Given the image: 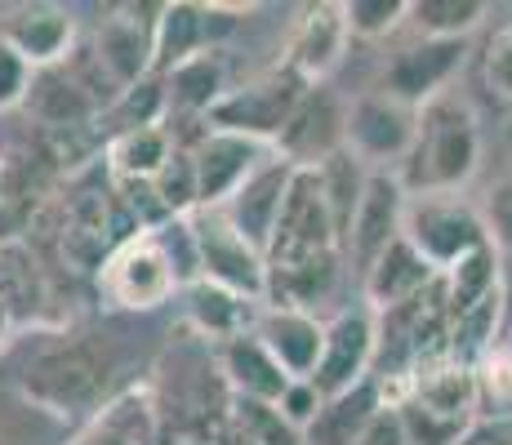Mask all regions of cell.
Segmentation results:
<instances>
[{
    "label": "cell",
    "instance_id": "obj_30",
    "mask_svg": "<svg viewBox=\"0 0 512 445\" xmlns=\"http://www.w3.org/2000/svg\"><path fill=\"white\" fill-rule=\"evenodd\" d=\"M223 445H303V432H294L272 405L232 401L219 423Z\"/></svg>",
    "mask_w": 512,
    "mask_h": 445
},
{
    "label": "cell",
    "instance_id": "obj_3",
    "mask_svg": "<svg viewBox=\"0 0 512 445\" xmlns=\"http://www.w3.org/2000/svg\"><path fill=\"white\" fill-rule=\"evenodd\" d=\"M179 290L183 276L161 227H139V232L121 236V245L98 267V294L121 312H156Z\"/></svg>",
    "mask_w": 512,
    "mask_h": 445
},
{
    "label": "cell",
    "instance_id": "obj_9",
    "mask_svg": "<svg viewBox=\"0 0 512 445\" xmlns=\"http://www.w3.org/2000/svg\"><path fill=\"white\" fill-rule=\"evenodd\" d=\"M343 121H348V107L326 85H312L303 89L294 112L285 116L272 152L294 170H317V165H326L330 156L343 152Z\"/></svg>",
    "mask_w": 512,
    "mask_h": 445
},
{
    "label": "cell",
    "instance_id": "obj_17",
    "mask_svg": "<svg viewBox=\"0 0 512 445\" xmlns=\"http://www.w3.org/2000/svg\"><path fill=\"white\" fill-rule=\"evenodd\" d=\"M0 41L14 49L32 72L58 67L72 58L76 45V18L63 5H14L0 18Z\"/></svg>",
    "mask_w": 512,
    "mask_h": 445
},
{
    "label": "cell",
    "instance_id": "obj_14",
    "mask_svg": "<svg viewBox=\"0 0 512 445\" xmlns=\"http://www.w3.org/2000/svg\"><path fill=\"white\" fill-rule=\"evenodd\" d=\"M468 54V41H419L415 45H401L392 54L388 72H383V94L401 98L410 107H423L428 98L446 94L450 81L459 76Z\"/></svg>",
    "mask_w": 512,
    "mask_h": 445
},
{
    "label": "cell",
    "instance_id": "obj_33",
    "mask_svg": "<svg viewBox=\"0 0 512 445\" xmlns=\"http://www.w3.org/2000/svg\"><path fill=\"white\" fill-rule=\"evenodd\" d=\"M406 14L410 0H343V23L357 41H383L397 27H406Z\"/></svg>",
    "mask_w": 512,
    "mask_h": 445
},
{
    "label": "cell",
    "instance_id": "obj_40",
    "mask_svg": "<svg viewBox=\"0 0 512 445\" xmlns=\"http://www.w3.org/2000/svg\"><path fill=\"white\" fill-rule=\"evenodd\" d=\"M161 445H223L219 428H205V423H179L174 432H165Z\"/></svg>",
    "mask_w": 512,
    "mask_h": 445
},
{
    "label": "cell",
    "instance_id": "obj_7",
    "mask_svg": "<svg viewBox=\"0 0 512 445\" xmlns=\"http://www.w3.org/2000/svg\"><path fill=\"white\" fill-rule=\"evenodd\" d=\"M410 410L428 414V419L455 423V428H468L477 419V379H472V361L455 356L450 348L419 356L406 370V388H401V401ZM392 405V410H397Z\"/></svg>",
    "mask_w": 512,
    "mask_h": 445
},
{
    "label": "cell",
    "instance_id": "obj_27",
    "mask_svg": "<svg viewBox=\"0 0 512 445\" xmlns=\"http://www.w3.org/2000/svg\"><path fill=\"white\" fill-rule=\"evenodd\" d=\"M165 94V112H183V116H205L214 103L223 98V63L214 49L205 54H192L187 63H179L174 72L156 76Z\"/></svg>",
    "mask_w": 512,
    "mask_h": 445
},
{
    "label": "cell",
    "instance_id": "obj_11",
    "mask_svg": "<svg viewBox=\"0 0 512 445\" xmlns=\"http://www.w3.org/2000/svg\"><path fill=\"white\" fill-rule=\"evenodd\" d=\"M374 343H379V325L370 308H348L326 321V343H321V361L312 370V388L321 397H339V392L357 388L374 370Z\"/></svg>",
    "mask_w": 512,
    "mask_h": 445
},
{
    "label": "cell",
    "instance_id": "obj_1",
    "mask_svg": "<svg viewBox=\"0 0 512 445\" xmlns=\"http://www.w3.org/2000/svg\"><path fill=\"white\" fill-rule=\"evenodd\" d=\"M477 165H481V121L472 112V103L455 89L428 98L419 107L410 156L397 170L406 196L459 192L477 174Z\"/></svg>",
    "mask_w": 512,
    "mask_h": 445
},
{
    "label": "cell",
    "instance_id": "obj_13",
    "mask_svg": "<svg viewBox=\"0 0 512 445\" xmlns=\"http://www.w3.org/2000/svg\"><path fill=\"white\" fill-rule=\"evenodd\" d=\"M401 214H406V187H401L397 170H370L361 205L348 223V236H343V259H352L366 272L401 236Z\"/></svg>",
    "mask_w": 512,
    "mask_h": 445
},
{
    "label": "cell",
    "instance_id": "obj_39",
    "mask_svg": "<svg viewBox=\"0 0 512 445\" xmlns=\"http://www.w3.org/2000/svg\"><path fill=\"white\" fill-rule=\"evenodd\" d=\"M357 445H406V428H401V414L392 405H383L370 419V428L357 437Z\"/></svg>",
    "mask_w": 512,
    "mask_h": 445
},
{
    "label": "cell",
    "instance_id": "obj_25",
    "mask_svg": "<svg viewBox=\"0 0 512 445\" xmlns=\"http://www.w3.org/2000/svg\"><path fill=\"white\" fill-rule=\"evenodd\" d=\"M174 152V134L156 125H125L121 134L107 143V174L116 183H152L161 174V165Z\"/></svg>",
    "mask_w": 512,
    "mask_h": 445
},
{
    "label": "cell",
    "instance_id": "obj_38",
    "mask_svg": "<svg viewBox=\"0 0 512 445\" xmlns=\"http://www.w3.org/2000/svg\"><path fill=\"white\" fill-rule=\"evenodd\" d=\"M455 445H512V419H490V414H477Z\"/></svg>",
    "mask_w": 512,
    "mask_h": 445
},
{
    "label": "cell",
    "instance_id": "obj_41",
    "mask_svg": "<svg viewBox=\"0 0 512 445\" xmlns=\"http://www.w3.org/2000/svg\"><path fill=\"white\" fill-rule=\"evenodd\" d=\"M5 241H18V214H14V201H9L5 174H0V245Z\"/></svg>",
    "mask_w": 512,
    "mask_h": 445
},
{
    "label": "cell",
    "instance_id": "obj_4",
    "mask_svg": "<svg viewBox=\"0 0 512 445\" xmlns=\"http://www.w3.org/2000/svg\"><path fill=\"white\" fill-rule=\"evenodd\" d=\"M187 236H192V254H196V281L219 285V290H228L245 303H263L268 263H263L259 245L245 241L219 210L187 214Z\"/></svg>",
    "mask_w": 512,
    "mask_h": 445
},
{
    "label": "cell",
    "instance_id": "obj_12",
    "mask_svg": "<svg viewBox=\"0 0 512 445\" xmlns=\"http://www.w3.org/2000/svg\"><path fill=\"white\" fill-rule=\"evenodd\" d=\"M23 107L49 134H72V130H85V125L103 112V98H98L94 76H85L81 67L67 58V63H58V67L32 72Z\"/></svg>",
    "mask_w": 512,
    "mask_h": 445
},
{
    "label": "cell",
    "instance_id": "obj_6",
    "mask_svg": "<svg viewBox=\"0 0 512 445\" xmlns=\"http://www.w3.org/2000/svg\"><path fill=\"white\" fill-rule=\"evenodd\" d=\"M415 125H419V107L401 103L392 94H361L348 107L343 121V152H352L366 170H388L401 165L410 156L415 143Z\"/></svg>",
    "mask_w": 512,
    "mask_h": 445
},
{
    "label": "cell",
    "instance_id": "obj_5",
    "mask_svg": "<svg viewBox=\"0 0 512 445\" xmlns=\"http://www.w3.org/2000/svg\"><path fill=\"white\" fill-rule=\"evenodd\" d=\"M401 236L415 245V254L432 272H446L450 263H459L477 245H486V227H481L477 205H468L459 192L406 196Z\"/></svg>",
    "mask_w": 512,
    "mask_h": 445
},
{
    "label": "cell",
    "instance_id": "obj_31",
    "mask_svg": "<svg viewBox=\"0 0 512 445\" xmlns=\"http://www.w3.org/2000/svg\"><path fill=\"white\" fill-rule=\"evenodd\" d=\"M41 299H45L41 267H36V259L18 241H5L0 245V303L9 308L14 325L23 321V316H36Z\"/></svg>",
    "mask_w": 512,
    "mask_h": 445
},
{
    "label": "cell",
    "instance_id": "obj_36",
    "mask_svg": "<svg viewBox=\"0 0 512 445\" xmlns=\"http://www.w3.org/2000/svg\"><path fill=\"white\" fill-rule=\"evenodd\" d=\"M321 401H326V397H321V392H317V388H312V379H294V383H290V388H285V392H281V401H277V405H272V410H277V414H281V419H285V423H290V428H294V432H303V428H308V423H312V419H317Z\"/></svg>",
    "mask_w": 512,
    "mask_h": 445
},
{
    "label": "cell",
    "instance_id": "obj_21",
    "mask_svg": "<svg viewBox=\"0 0 512 445\" xmlns=\"http://www.w3.org/2000/svg\"><path fill=\"white\" fill-rule=\"evenodd\" d=\"M219 370H223L232 401H254V405H277L281 392L294 383V379H285V370L272 361L268 348L250 330L219 343Z\"/></svg>",
    "mask_w": 512,
    "mask_h": 445
},
{
    "label": "cell",
    "instance_id": "obj_26",
    "mask_svg": "<svg viewBox=\"0 0 512 445\" xmlns=\"http://www.w3.org/2000/svg\"><path fill=\"white\" fill-rule=\"evenodd\" d=\"M179 294H183L187 321L196 325L201 339L228 343V339H236V334L254 330V312H259V303L236 299V294L219 290V285H210V281H192V285H183Z\"/></svg>",
    "mask_w": 512,
    "mask_h": 445
},
{
    "label": "cell",
    "instance_id": "obj_43",
    "mask_svg": "<svg viewBox=\"0 0 512 445\" xmlns=\"http://www.w3.org/2000/svg\"><path fill=\"white\" fill-rule=\"evenodd\" d=\"M499 343H508V352H512V330H508V334H499Z\"/></svg>",
    "mask_w": 512,
    "mask_h": 445
},
{
    "label": "cell",
    "instance_id": "obj_23",
    "mask_svg": "<svg viewBox=\"0 0 512 445\" xmlns=\"http://www.w3.org/2000/svg\"><path fill=\"white\" fill-rule=\"evenodd\" d=\"M379 410H383V397L374 379L339 392V397H326L317 419L303 428V445H357V437L370 428V419Z\"/></svg>",
    "mask_w": 512,
    "mask_h": 445
},
{
    "label": "cell",
    "instance_id": "obj_29",
    "mask_svg": "<svg viewBox=\"0 0 512 445\" xmlns=\"http://www.w3.org/2000/svg\"><path fill=\"white\" fill-rule=\"evenodd\" d=\"M486 0H410L406 23L423 41H468L486 23Z\"/></svg>",
    "mask_w": 512,
    "mask_h": 445
},
{
    "label": "cell",
    "instance_id": "obj_16",
    "mask_svg": "<svg viewBox=\"0 0 512 445\" xmlns=\"http://www.w3.org/2000/svg\"><path fill=\"white\" fill-rule=\"evenodd\" d=\"M152 23L156 18H134V9H116L98 23L94 32V72L103 76V85H112L116 94L134 89L152 76Z\"/></svg>",
    "mask_w": 512,
    "mask_h": 445
},
{
    "label": "cell",
    "instance_id": "obj_20",
    "mask_svg": "<svg viewBox=\"0 0 512 445\" xmlns=\"http://www.w3.org/2000/svg\"><path fill=\"white\" fill-rule=\"evenodd\" d=\"M290 174H294V165H285L281 156H272V161H263L259 170H254L241 187H236V192L228 196V205L219 210L223 219H228L250 245H259V250L268 245L272 223H277V214H281Z\"/></svg>",
    "mask_w": 512,
    "mask_h": 445
},
{
    "label": "cell",
    "instance_id": "obj_42",
    "mask_svg": "<svg viewBox=\"0 0 512 445\" xmlns=\"http://www.w3.org/2000/svg\"><path fill=\"white\" fill-rule=\"evenodd\" d=\"M14 334V316H9V308L0 303V348H5V339Z\"/></svg>",
    "mask_w": 512,
    "mask_h": 445
},
{
    "label": "cell",
    "instance_id": "obj_28",
    "mask_svg": "<svg viewBox=\"0 0 512 445\" xmlns=\"http://www.w3.org/2000/svg\"><path fill=\"white\" fill-rule=\"evenodd\" d=\"M72 445H156V419L147 392H125L121 401L103 405Z\"/></svg>",
    "mask_w": 512,
    "mask_h": 445
},
{
    "label": "cell",
    "instance_id": "obj_15",
    "mask_svg": "<svg viewBox=\"0 0 512 445\" xmlns=\"http://www.w3.org/2000/svg\"><path fill=\"white\" fill-rule=\"evenodd\" d=\"M348 23H343V5L334 0H321V5H308L303 18L290 32V49H285V72L299 85H326V76L343 63L348 54Z\"/></svg>",
    "mask_w": 512,
    "mask_h": 445
},
{
    "label": "cell",
    "instance_id": "obj_37",
    "mask_svg": "<svg viewBox=\"0 0 512 445\" xmlns=\"http://www.w3.org/2000/svg\"><path fill=\"white\" fill-rule=\"evenodd\" d=\"M27 85H32V67L14 54L5 41H0V112H14L23 107Z\"/></svg>",
    "mask_w": 512,
    "mask_h": 445
},
{
    "label": "cell",
    "instance_id": "obj_35",
    "mask_svg": "<svg viewBox=\"0 0 512 445\" xmlns=\"http://www.w3.org/2000/svg\"><path fill=\"white\" fill-rule=\"evenodd\" d=\"M481 72H486V85L495 89L499 98L512 103V23H504L495 36L486 41V54H481Z\"/></svg>",
    "mask_w": 512,
    "mask_h": 445
},
{
    "label": "cell",
    "instance_id": "obj_8",
    "mask_svg": "<svg viewBox=\"0 0 512 445\" xmlns=\"http://www.w3.org/2000/svg\"><path fill=\"white\" fill-rule=\"evenodd\" d=\"M303 89L308 85H299L285 67H277V72L259 76V81H250V85L223 89V98L205 112V121H210V130L245 134V138H259V143L272 147Z\"/></svg>",
    "mask_w": 512,
    "mask_h": 445
},
{
    "label": "cell",
    "instance_id": "obj_2",
    "mask_svg": "<svg viewBox=\"0 0 512 445\" xmlns=\"http://www.w3.org/2000/svg\"><path fill=\"white\" fill-rule=\"evenodd\" d=\"M116 370V352L98 334H63L32 352V361L18 374V392L27 405L72 419V414H98L94 405L107 397V383Z\"/></svg>",
    "mask_w": 512,
    "mask_h": 445
},
{
    "label": "cell",
    "instance_id": "obj_24",
    "mask_svg": "<svg viewBox=\"0 0 512 445\" xmlns=\"http://www.w3.org/2000/svg\"><path fill=\"white\" fill-rule=\"evenodd\" d=\"M437 285H441V303H446V321L472 312L477 303L495 299L504 290V272H499V250L495 245H477L472 254H464L459 263H450L446 272H437Z\"/></svg>",
    "mask_w": 512,
    "mask_h": 445
},
{
    "label": "cell",
    "instance_id": "obj_19",
    "mask_svg": "<svg viewBox=\"0 0 512 445\" xmlns=\"http://www.w3.org/2000/svg\"><path fill=\"white\" fill-rule=\"evenodd\" d=\"M432 285H437V272H432V267L419 259L415 245H410L406 236H397V241H392L388 250H383L379 259L366 267V272H361L366 308L374 316L406 308V303H415L419 294H428Z\"/></svg>",
    "mask_w": 512,
    "mask_h": 445
},
{
    "label": "cell",
    "instance_id": "obj_18",
    "mask_svg": "<svg viewBox=\"0 0 512 445\" xmlns=\"http://www.w3.org/2000/svg\"><path fill=\"white\" fill-rule=\"evenodd\" d=\"M254 339L268 348V356L285 370V379H312L326 343V321L308 308H272L263 303L254 312Z\"/></svg>",
    "mask_w": 512,
    "mask_h": 445
},
{
    "label": "cell",
    "instance_id": "obj_34",
    "mask_svg": "<svg viewBox=\"0 0 512 445\" xmlns=\"http://www.w3.org/2000/svg\"><path fill=\"white\" fill-rule=\"evenodd\" d=\"M477 214H481V227H486V241L495 245L499 254H512V174L495 178V183L486 187Z\"/></svg>",
    "mask_w": 512,
    "mask_h": 445
},
{
    "label": "cell",
    "instance_id": "obj_32",
    "mask_svg": "<svg viewBox=\"0 0 512 445\" xmlns=\"http://www.w3.org/2000/svg\"><path fill=\"white\" fill-rule=\"evenodd\" d=\"M472 379H477V414L490 419H512V352L508 343H490L486 352L472 361Z\"/></svg>",
    "mask_w": 512,
    "mask_h": 445
},
{
    "label": "cell",
    "instance_id": "obj_22",
    "mask_svg": "<svg viewBox=\"0 0 512 445\" xmlns=\"http://www.w3.org/2000/svg\"><path fill=\"white\" fill-rule=\"evenodd\" d=\"M214 5H161L156 9V23H152V76L174 72L179 63H187L192 54H205V41L214 32Z\"/></svg>",
    "mask_w": 512,
    "mask_h": 445
},
{
    "label": "cell",
    "instance_id": "obj_10",
    "mask_svg": "<svg viewBox=\"0 0 512 445\" xmlns=\"http://www.w3.org/2000/svg\"><path fill=\"white\" fill-rule=\"evenodd\" d=\"M187 156H192V174H196V210H223L236 187L277 152L268 143H259V138L205 130L196 138V147H187Z\"/></svg>",
    "mask_w": 512,
    "mask_h": 445
}]
</instances>
